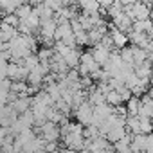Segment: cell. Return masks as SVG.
Returning a JSON list of instances; mask_svg holds the SVG:
<instances>
[{
    "mask_svg": "<svg viewBox=\"0 0 153 153\" xmlns=\"http://www.w3.org/2000/svg\"><path fill=\"white\" fill-rule=\"evenodd\" d=\"M114 151L115 153H131V149H130V135H126L124 139L114 142Z\"/></svg>",
    "mask_w": 153,
    "mask_h": 153,
    "instance_id": "4fadbf2b",
    "label": "cell"
},
{
    "mask_svg": "<svg viewBox=\"0 0 153 153\" xmlns=\"http://www.w3.org/2000/svg\"><path fill=\"white\" fill-rule=\"evenodd\" d=\"M4 22H6L7 25H11V27H18V24H20V20L15 16V13H9V15H6Z\"/></svg>",
    "mask_w": 153,
    "mask_h": 153,
    "instance_id": "e0dca14e",
    "label": "cell"
},
{
    "mask_svg": "<svg viewBox=\"0 0 153 153\" xmlns=\"http://www.w3.org/2000/svg\"><path fill=\"white\" fill-rule=\"evenodd\" d=\"M90 54H92L94 61H96L99 67H103V65L108 61V58H110V54H112V52H110L108 49H105L103 45H99V43H97V45H94V49L90 51Z\"/></svg>",
    "mask_w": 153,
    "mask_h": 153,
    "instance_id": "ba28073f",
    "label": "cell"
},
{
    "mask_svg": "<svg viewBox=\"0 0 153 153\" xmlns=\"http://www.w3.org/2000/svg\"><path fill=\"white\" fill-rule=\"evenodd\" d=\"M108 36H110V40H112V43H114L115 49H123V47L128 45V36H126V33H123V31H119V29H115V27H112V31H110Z\"/></svg>",
    "mask_w": 153,
    "mask_h": 153,
    "instance_id": "9c48e42d",
    "label": "cell"
},
{
    "mask_svg": "<svg viewBox=\"0 0 153 153\" xmlns=\"http://www.w3.org/2000/svg\"><path fill=\"white\" fill-rule=\"evenodd\" d=\"M40 133H42V139H43L45 142H49V140H58V139L61 137L59 126L54 124V123H51V121H45V123L40 126Z\"/></svg>",
    "mask_w": 153,
    "mask_h": 153,
    "instance_id": "5b68a950",
    "label": "cell"
},
{
    "mask_svg": "<svg viewBox=\"0 0 153 153\" xmlns=\"http://www.w3.org/2000/svg\"><path fill=\"white\" fill-rule=\"evenodd\" d=\"M139 108H140V99L131 96L128 101H126V114L128 115H137L139 114Z\"/></svg>",
    "mask_w": 153,
    "mask_h": 153,
    "instance_id": "7c38bea8",
    "label": "cell"
},
{
    "mask_svg": "<svg viewBox=\"0 0 153 153\" xmlns=\"http://www.w3.org/2000/svg\"><path fill=\"white\" fill-rule=\"evenodd\" d=\"M139 124H140V133L142 135H149L151 133V121L148 117H139Z\"/></svg>",
    "mask_w": 153,
    "mask_h": 153,
    "instance_id": "9a60e30c",
    "label": "cell"
},
{
    "mask_svg": "<svg viewBox=\"0 0 153 153\" xmlns=\"http://www.w3.org/2000/svg\"><path fill=\"white\" fill-rule=\"evenodd\" d=\"M27 74H29V70H27L22 63L11 61V63L6 65V76H7L9 81H25Z\"/></svg>",
    "mask_w": 153,
    "mask_h": 153,
    "instance_id": "6da1fadb",
    "label": "cell"
},
{
    "mask_svg": "<svg viewBox=\"0 0 153 153\" xmlns=\"http://www.w3.org/2000/svg\"><path fill=\"white\" fill-rule=\"evenodd\" d=\"M126 135H128V131H126V128H124V126H115V128H112V130L106 133V137H105V139H106L108 142H112V144H114V142H117V140L124 139Z\"/></svg>",
    "mask_w": 153,
    "mask_h": 153,
    "instance_id": "8fae6325",
    "label": "cell"
},
{
    "mask_svg": "<svg viewBox=\"0 0 153 153\" xmlns=\"http://www.w3.org/2000/svg\"><path fill=\"white\" fill-rule=\"evenodd\" d=\"M56 27H58V24H56V20L54 18H49V20H40V27H38V31H40V34L45 38L43 42L47 43V45H51L54 40V33H56Z\"/></svg>",
    "mask_w": 153,
    "mask_h": 153,
    "instance_id": "3957f363",
    "label": "cell"
},
{
    "mask_svg": "<svg viewBox=\"0 0 153 153\" xmlns=\"http://www.w3.org/2000/svg\"><path fill=\"white\" fill-rule=\"evenodd\" d=\"M112 27H115V29H119V31H123V33H130L131 31V20L121 11L119 15H115L114 18H112Z\"/></svg>",
    "mask_w": 153,
    "mask_h": 153,
    "instance_id": "52a82bcc",
    "label": "cell"
},
{
    "mask_svg": "<svg viewBox=\"0 0 153 153\" xmlns=\"http://www.w3.org/2000/svg\"><path fill=\"white\" fill-rule=\"evenodd\" d=\"M106 153H115V151H112V149H108V151H106Z\"/></svg>",
    "mask_w": 153,
    "mask_h": 153,
    "instance_id": "ffe728a7",
    "label": "cell"
},
{
    "mask_svg": "<svg viewBox=\"0 0 153 153\" xmlns=\"http://www.w3.org/2000/svg\"><path fill=\"white\" fill-rule=\"evenodd\" d=\"M31 11H33V7H31L29 4H22V6H18V7L15 9V16H16L20 22H24V20L31 15Z\"/></svg>",
    "mask_w": 153,
    "mask_h": 153,
    "instance_id": "5bb4252c",
    "label": "cell"
},
{
    "mask_svg": "<svg viewBox=\"0 0 153 153\" xmlns=\"http://www.w3.org/2000/svg\"><path fill=\"white\" fill-rule=\"evenodd\" d=\"M7 135H9V128H2V126H0V146L4 144V140H6Z\"/></svg>",
    "mask_w": 153,
    "mask_h": 153,
    "instance_id": "ac0fdd59",
    "label": "cell"
},
{
    "mask_svg": "<svg viewBox=\"0 0 153 153\" xmlns=\"http://www.w3.org/2000/svg\"><path fill=\"white\" fill-rule=\"evenodd\" d=\"M92 110H94V106L88 101H83L78 108H76V119H78V123L81 126H88L90 124V121H92Z\"/></svg>",
    "mask_w": 153,
    "mask_h": 153,
    "instance_id": "277c9868",
    "label": "cell"
},
{
    "mask_svg": "<svg viewBox=\"0 0 153 153\" xmlns=\"http://www.w3.org/2000/svg\"><path fill=\"white\" fill-rule=\"evenodd\" d=\"M9 106L13 108V112H15L16 115H20V114L31 110V97H29V96H18V97H15V99L11 101Z\"/></svg>",
    "mask_w": 153,
    "mask_h": 153,
    "instance_id": "8992f818",
    "label": "cell"
},
{
    "mask_svg": "<svg viewBox=\"0 0 153 153\" xmlns=\"http://www.w3.org/2000/svg\"><path fill=\"white\" fill-rule=\"evenodd\" d=\"M61 137H63V144H65L67 149H70V151H83L85 139H83L81 133H65Z\"/></svg>",
    "mask_w": 153,
    "mask_h": 153,
    "instance_id": "7a4b0ae2",
    "label": "cell"
},
{
    "mask_svg": "<svg viewBox=\"0 0 153 153\" xmlns=\"http://www.w3.org/2000/svg\"><path fill=\"white\" fill-rule=\"evenodd\" d=\"M78 4L85 15H94V13H99V9H101L99 0H79Z\"/></svg>",
    "mask_w": 153,
    "mask_h": 153,
    "instance_id": "30bf717a",
    "label": "cell"
},
{
    "mask_svg": "<svg viewBox=\"0 0 153 153\" xmlns=\"http://www.w3.org/2000/svg\"><path fill=\"white\" fill-rule=\"evenodd\" d=\"M56 153H76V151H70V149H67V148H65V149H58Z\"/></svg>",
    "mask_w": 153,
    "mask_h": 153,
    "instance_id": "d6986e66",
    "label": "cell"
},
{
    "mask_svg": "<svg viewBox=\"0 0 153 153\" xmlns=\"http://www.w3.org/2000/svg\"><path fill=\"white\" fill-rule=\"evenodd\" d=\"M43 151L45 153H56L58 151V140H49L43 144Z\"/></svg>",
    "mask_w": 153,
    "mask_h": 153,
    "instance_id": "2e32d148",
    "label": "cell"
}]
</instances>
